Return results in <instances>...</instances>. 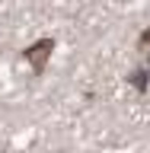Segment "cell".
I'll return each mask as SVG.
<instances>
[{
    "instance_id": "cell-1",
    "label": "cell",
    "mask_w": 150,
    "mask_h": 153,
    "mask_svg": "<svg viewBox=\"0 0 150 153\" xmlns=\"http://www.w3.org/2000/svg\"><path fill=\"white\" fill-rule=\"evenodd\" d=\"M51 45H54V42L48 38V42H42V45H32V48L26 51V57H32L35 74H42V67H45V61H48V51H51Z\"/></svg>"
},
{
    "instance_id": "cell-2",
    "label": "cell",
    "mask_w": 150,
    "mask_h": 153,
    "mask_svg": "<svg viewBox=\"0 0 150 153\" xmlns=\"http://www.w3.org/2000/svg\"><path fill=\"white\" fill-rule=\"evenodd\" d=\"M137 48H141V54H144V57H147V61H150V29H147V32H144L141 38H137Z\"/></svg>"
}]
</instances>
